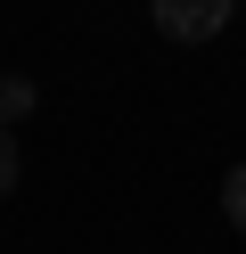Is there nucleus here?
Segmentation results:
<instances>
[{"instance_id":"nucleus-2","label":"nucleus","mask_w":246,"mask_h":254,"mask_svg":"<svg viewBox=\"0 0 246 254\" xmlns=\"http://www.w3.org/2000/svg\"><path fill=\"white\" fill-rule=\"evenodd\" d=\"M33 107H41V90H33L25 74H0V123H25Z\"/></svg>"},{"instance_id":"nucleus-4","label":"nucleus","mask_w":246,"mask_h":254,"mask_svg":"<svg viewBox=\"0 0 246 254\" xmlns=\"http://www.w3.org/2000/svg\"><path fill=\"white\" fill-rule=\"evenodd\" d=\"M25 181V148H16V123H0V197H16Z\"/></svg>"},{"instance_id":"nucleus-3","label":"nucleus","mask_w":246,"mask_h":254,"mask_svg":"<svg viewBox=\"0 0 246 254\" xmlns=\"http://www.w3.org/2000/svg\"><path fill=\"white\" fill-rule=\"evenodd\" d=\"M222 221L246 238V164H230V172H222Z\"/></svg>"},{"instance_id":"nucleus-1","label":"nucleus","mask_w":246,"mask_h":254,"mask_svg":"<svg viewBox=\"0 0 246 254\" xmlns=\"http://www.w3.org/2000/svg\"><path fill=\"white\" fill-rule=\"evenodd\" d=\"M230 17H238V0H148V25L164 41H213Z\"/></svg>"}]
</instances>
